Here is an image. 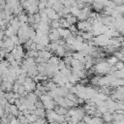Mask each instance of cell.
<instances>
[{
  "label": "cell",
  "instance_id": "13",
  "mask_svg": "<svg viewBox=\"0 0 124 124\" xmlns=\"http://www.w3.org/2000/svg\"><path fill=\"white\" fill-rule=\"evenodd\" d=\"M59 46V44L56 42V41H54V42H50V51L53 53V52H55V50L57 49V47Z\"/></svg>",
  "mask_w": 124,
  "mask_h": 124
},
{
  "label": "cell",
  "instance_id": "18",
  "mask_svg": "<svg viewBox=\"0 0 124 124\" xmlns=\"http://www.w3.org/2000/svg\"><path fill=\"white\" fill-rule=\"evenodd\" d=\"M27 15H28V20H27V22H28L30 25H32L33 23H35L34 15H33V14H27Z\"/></svg>",
  "mask_w": 124,
  "mask_h": 124
},
{
  "label": "cell",
  "instance_id": "1",
  "mask_svg": "<svg viewBox=\"0 0 124 124\" xmlns=\"http://www.w3.org/2000/svg\"><path fill=\"white\" fill-rule=\"evenodd\" d=\"M92 7H93V10H94V11H96L97 13H99V12H102V11L104 10L105 5H104L103 3H101V2H99V1H97V0H95V1L93 2V4H92Z\"/></svg>",
  "mask_w": 124,
  "mask_h": 124
},
{
  "label": "cell",
  "instance_id": "20",
  "mask_svg": "<svg viewBox=\"0 0 124 124\" xmlns=\"http://www.w3.org/2000/svg\"><path fill=\"white\" fill-rule=\"evenodd\" d=\"M57 67H58V69H59V70L64 69V68L66 67V63H65V61H64L63 59H60V60H59V62H58V64H57Z\"/></svg>",
  "mask_w": 124,
  "mask_h": 124
},
{
  "label": "cell",
  "instance_id": "22",
  "mask_svg": "<svg viewBox=\"0 0 124 124\" xmlns=\"http://www.w3.org/2000/svg\"><path fill=\"white\" fill-rule=\"evenodd\" d=\"M38 7H39L40 10H45L46 8V1H41L40 0V3L38 5Z\"/></svg>",
  "mask_w": 124,
  "mask_h": 124
},
{
  "label": "cell",
  "instance_id": "21",
  "mask_svg": "<svg viewBox=\"0 0 124 124\" xmlns=\"http://www.w3.org/2000/svg\"><path fill=\"white\" fill-rule=\"evenodd\" d=\"M114 66L116 67V69H117V70H121V69H123V68H124V62H123V61H121V60H118Z\"/></svg>",
  "mask_w": 124,
  "mask_h": 124
},
{
  "label": "cell",
  "instance_id": "29",
  "mask_svg": "<svg viewBox=\"0 0 124 124\" xmlns=\"http://www.w3.org/2000/svg\"><path fill=\"white\" fill-rule=\"evenodd\" d=\"M63 12H64L65 15L71 14V7H64V8H63Z\"/></svg>",
  "mask_w": 124,
  "mask_h": 124
},
{
  "label": "cell",
  "instance_id": "14",
  "mask_svg": "<svg viewBox=\"0 0 124 124\" xmlns=\"http://www.w3.org/2000/svg\"><path fill=\"white\" fill-rule=\"evenodd\" d=\"M29 57H38L39 56V51L38 50H27V53H26Z\"/></svg>",
  "mask_w": 124,
  "mask_h": 124
},
{
  "label": "cell",
  "instance_id": "26",
  "mask_svg": "<svg viewBox=\"0 0 124 124\" xmlns=\"http://www.w3.org/2000/svg\"><path fill=\"white\" fill-rule=\"evenodd\" d=\"M6 5H7V1L6 0H0V9L1 10H4L6 8Z\"/></svg>",
  "mask_w": 124,
  "mask_h": 124
},
{
  "label": "cell",
  "instance_id": "2",
  "mask_svg": "<svg viewBox=\"0 0 124 124\" xmlns=\"http://www.w3.org/2000/svg\"><path fill=\"white\" fill-rule=\"evenodd\" d=\"M57 30L59 31V33H60V35H61V38H64V39H66L68 36H70V35L72 34V32H71V30H70L69 28L59 27Z\"/></svg>",
  "mask_w": 124,
  "mask_h": 124
},
{
  "label": "cell",
  "instance_id": "34",
  "mask_svg": "<svg viewBox=\"0 0 124 124\" xmlns=\"http://www.w3.org/2000/svg\"><path fill=\"white\" fill-rule=\"evenodd\" d=\"M123 16H124V14H123Z\"/></svg>",
  "mask_w": 124,
  "mask_h": 124
},
{
  "label": "cell",
  "instance_id": "33",
  "mask_svg": "<svg viewBox=\"0 0 124 124\" xmlns=\"http://www.w3.org/2000/svg\"><path fill=\"white\" fill-rule=\"evenodd\" d=\"M32 26L37 30V29L39 28V23H33V24H32Z\"/></svg>",
  "mask_w": 124,
  "mask_h": 124
},
{
  "label": "cell",
  "instance_id": "15",
  "mask_svg": "<svg viewBox=\"0 0 124 124\" xmlns=\"http://www.w3.org/2000/svg\"><path fill=\"white\" fill-rule=\"evenodd\" d=\"M100 78H101V76H100V75L95 76L94 78H92L90 79V83H91L92 85H98V82H99Z\"/></svg>",
  "mask_w": 124,
  "mask_h": 124
},
{
  "label": "cell",
  "instance_id": "27",
  "mask_svg": "<svg viewBox=\"0 0 124 124\" xmlns=\"http://www.w3.org/2000/svg\"><path fill=\"white\" fill-rule=\"evenodd\" d=\"M45 46H44L43 44L38 43V44H37V50H38V51H39V50H44V49H45Z\"/></svg>",
  "mask_w": 124,
  "mask_h": 124
},
{
  "label": "cell",
  "instance_id": "8",
  "mask_svg": "<svg viewBox=\"0 0 124 124\" xmlns=\"http://www.w3.org/2000/svg\"><path fill=\"white\" fill-rule=\"evenodd\" d=\"M118 60H119V59H118L115 55H112V56H109V57L107 58V62H108V65H110V66H114Z\"/></svg>",
  "mask_w": 124,
  "mask_h": 124
},
{
  "label": "cell",
  "instance_id": "31",
  "mask_svg": "<svg viewBox=\"0 0 124 124\" xmlns=\"http://www.w3.org/2000/svg\"><path fill=\"white\" fill-rule=\"evenodd\" d=\"M0 16H1V19H5L6 16H7V14L4 10H1V14H0Z\"/></svg>",
  "mask_w": 124,
  "mask_h": 124
},
{
  "label": "cell",
  "instance_id": "7",
  "mask_svg": "<svg viewBox=\"0 0 124 124\" xmlns=\"http://www.w3.org/2000/svg\"><path fill=\"white\" fill-rule=\"evenodd\" d=\"M60 59H61V57H59V56H57V55H52V56L48 59V63L51 64V65L57 66V64H58V62H59Z\"/></svg>",
  "mask_w": 124,
  "mask_h": 124
},
{
  "label": "cell",
  "instance_id": "6",
  "mask_svg": "<svg viewBox=\"0 0 124 124\" xmlns=\"http://www.w3.org/2000/svg\"><path fill=\"white\" fill-rule=\"evenodd\" d=\"M26 12H27V14H37V13H39L40 12V9H39V7L37 6V5H30L29 6V8L27 9V10H25Z\"/></svg>",
  "mask_w": 124,
  "mask_h": 124
},
{
  "label": "cell",
  "instance_id": "10",
  "mask_svg": "<svg viewBox=\"0 0 124 124\" xmlns=\"http://www.w3.org/2000/svg\"><path fill=\"white\" fill-rule=\"evenodd\" d=\"M103 119L105 122H112V113H110L109 111H107L106 113L103 114Z\"/></svg>",
  "mask_w": 124,
  "mask_h": 124
},
{
  "label": "cell",
  "instance_id": "16",
  "mask_svg": "<svg viewBox=\"0 0 124 124\" xmlns=\"http://www.w3.org/2000/svg\"><path fill=\"white\" fill-rule=\"evenodd\" d=\"M50 26H51V28L58 29L59 27H61V23H60L59 20H52L51 23H50Z\"/></svg>",
  "mask_w": 124,
  "mask_h": 124
},
{
  "label": "cell",
  "instance_id": "9",
  "mask_svg": "<svg viewBox=\"0 0 124 124\" xmlns=\"http://www.w3.org/2000/svg\"><path fill=\"white\" fill-rule=\"evenodd\" d=\"M50 39H49V37H48V35H43L42 37H41V41H40V43L41 44H43L44 46H46V45H49L50 44Z\"/></svg>",
  "mask_w": 124,
  "mask_h": 124
},
{
  "label": "cell",
  "instance_id": "23",
  "mask_svg": "<svg viewBox=\"0 0 124 124\" xmlns=\"http://www.w3.org/2000/svg\"><path fill=\"white\" fill-rule=\"evenodd\" d=\"M115 10H117L120 14H124V4H121V5H116L115 7Z\"/></svg>",
  "mask_w": 124,
  "mask_h": 124
},
{
  "label": "cell",
  "instance_id": "24",
  "mask_svg": "<svg viewBox=\"0 0 124 124\" xmlns=\"http://www.w3.org/2000/svg\"><path fill=\"white\" fill-rule=\"evenodd\" d=\"M35 106H36V108H45V106H44V102L42 101V100H38L37 102H35Z\"/></svg>",
  "mask_w": 124,
  "mask_h": 124
},
{
  "label": "cell",
  "instance_id": "28",
  "mask_svg": "<svg viewBox=\"0 0 124 124\" xmlns=\"http://www.w3.org/2000/svg\"><path fill=\"white\" fill-rule=\"evenodd\" d=\"M103 112H101L99 109H96L95 110V113H94V116H97V117H103Z\"/></svg>",
  "mask_w": 124,
  "mask_h": 124
},
{
  "label": "cell",
  "instance_id": "11",
  "mask_svg": "<svg viewBox=\"0 0 124 124\" xmlns=\"http://www.w3.org/2000/svg\"><path fill=\"white\" fill-rule=\"evenodd\" d=\"M80 13H81V9H79L78 6H73V7H71V14H72L73 16H78Z\"/></svg>",
  "mask_w": 124,
  "mask_h": 124
},
{
  "label": "cell",
  "instance_id": "19",
  "mask_svg": "<svg viewBox=\"0 0 124 124\" xmlns=\"http://www.w3.org/2000/svg\"><path fill=\"white\" fill-rule=\"evenodd\" d=\"M60 71H61V73H62L64 76H67V77H69V76L72 74V70L68 69L67 67H65L64 69H62V70H60Z\"/></svg>",
  "mask_w": 124,
  "mask_h": 124
},
{
  "label": "cell",
  "instance_id": "32",
  "mask_svg": "<svg viewBox=\"0 0 124 124\" xmlns=\"http://www.w3.org/2000/svg\"><path fill=\"white\" fill-rule=\"evenodd\" d=\"M8 102H9L10 104H15V102H16V98H14V97H13V98L9 99V100H8Z\"/></svg>",
  "mask_w": 124,
  "mask_h": 124
},
{
  "label": "cell",
  "instance_id": "17",
  "mask_svg": "<svg viewBox=\"0 0 124 124\" xmlns=\"http://www.w3.org/2000/svg\"><path fill=\"white\" fill-rule=\"evenodd\" d=\"M87 18H88V15L87 14H84L82 12L78 16V20H87Z\"/></svg>",
  "mask_w": 124,
  "mask_h": 124
},
{
  "label": "cell",
  "instance_id": "25",
  "mask_svg": "<svg viewBox=\"0 0 124 124\" xmlns=\"http://www.w3.org/2000/svg\"><path fill=\"white\" fill-rule=\"evenodd\" d=\"M19 85H20V84L16 81V82L14 83V85H13V91H14V92H17V91H18V88H19Z\"/></svg>",
  "mask_w": 124,
  "mask_h": 124
},
{
  "label": "cell",
  "instance_id": "12",
  "mask_svg": "<svg viewBox=\"0 0 124 124\" xmlns=\"http://www.w3.org/2000/svg\"><path fill=\"white\" fill-rule=\"evenodd\" d=\"M46 67L43 65V64H37V70L39 72V74H42V75H46Z\"/></svg>",
  "mask_w": 124,
  "mask_h": 124
},
{
  "label": "cell",
  "instance_id": "5",
  "mask_svg": "<svg viewBox=\"0 0 124 124\" xmlns=\"http://www.w3.org/2000/svg\"><path fill=\"white\" fill-rule=\"evenodd\" d=\"M54 53H55L57 56H59V57H64V56H65V53H66V48H65V46H62V45H59V46L57 47V49L55 50Z\"/></svg>",
  "mask_w": 124,
  "mask_h": 124
},
{
  "label": "cell",
  "instance_id": "3",
  "mask_svg": "<svg viewBox=\"0 0 124 124\" xmlns=\"http://www.w3.org/2000/svg\"><path fill=\"white\" fill-rule=\"evenodd\" d=\"M33 113H35L38 117H46V111L45 108H37L36 109L33 110Z\"/></svg>",
  "mask_w": 124,
  "mask_h": 124
},
{
  "label": "cell",
  "instance_id": "4",
  "mask_svg": "<svg viewBox=\"0 0 124 124\" xmlns=\"http://www.w3.org/2000/svg\"><path fill=\"white\" fill-rule=\"evenodd\" d=\"M54 110H55L56 113H58V114L65 115V114L68 112L69 108H64V107H61V106H59V105L57 104V105L55 106V108H54Z\"/></svg>",
  "mask_w": 124,
  "mask_h": 124
},
{
  "label": "cell",
  "instance_id": "30",
  "mask_svg": "<svg viewBox=\"0 0 124 124\" xmlns=\"http://www.w3.org/2000/svg\"><path fill=\"white\" fill-rule=\"evenodd\" d=\"M70 92H71V93L76 94V93L78 92V87H77V85H74L72 88H70Z\"/></svg>",
  "mask_w": 124,
  "mask_h": 124
}]
</instances>
